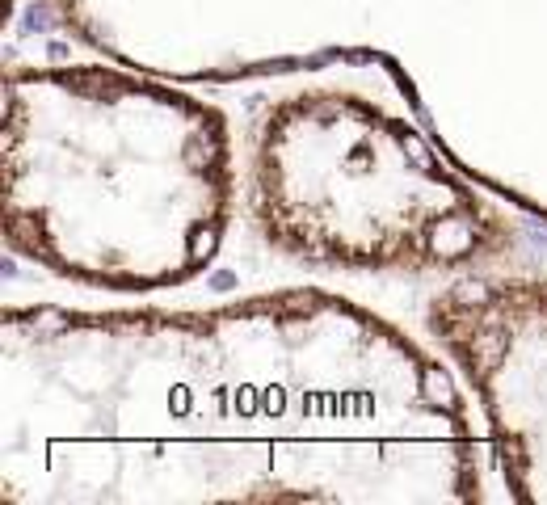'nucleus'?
<instances>
[{
    "mask_svg": "<svg viewBox=\"0 0 547 505\" xmlns=\"http://www.w3.org/2000/svg\"><path fill=\"white\" fill-rule=\"evenodd\" d=\"M484 447L438 354L320 287L5 312L9 505H472Z\"/></svg>",
    "mask_w": 547,
    "mask_h": 505,
    "instance_id": "obj_1",
    "label": "nucleus"
},
{
    "mask_svg": "<svg viewBox=\"0 0 547 505\" xmlns=\"http://www.w3.org/2000/svg\"><path fill=\"white\" fill-rule=\"evenodd\" d=\"M224 110L110 64L5 72V240L93 291L144 295L198 278L236 211Z\"/></svg>",
    "mask_w": 547,
    "mask_h": 505,
    "instance_id": "obj_2",
    "label": "nucleus"
},
{
    "mask_svg": "<svg viewBox=\"0 0 547 505\" xmlns=\"http://www.w3.org/2000/svg\"><path fill=\"white\" fill-rule=\"evenodd\" d=\"M257 236L303 266L468 274L518 249V228L404 114L350 89H299L257 114L245 152Z\"/></svg>",
    "mask_w": 547,
    "mask_h": 505,
    "instance_id": "obj_3",
    "label": "nucleus"
},
{
    "mask_svg": "<svg viewBox=\"0 0 547 505\" xmlns=\"http://www.w3.org/2000/svg\"><path fill=\"white\" fill-rule=\"evenodd\" d=\"M425 325L476 396L505 493L547 505V278L455 274L425 299Z\"/></svg>",
    "mask_w": 547,
    "mask_h": 505,
    "instance_id": "obj_4",
    "label": "nucleus"
}]
</instances>
